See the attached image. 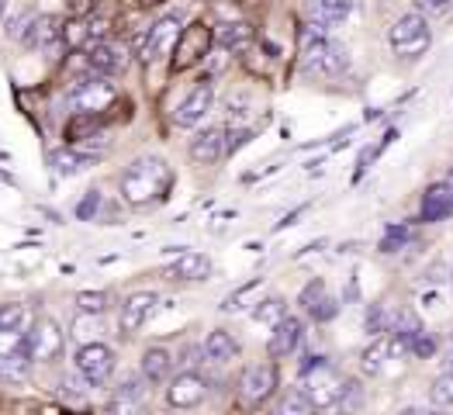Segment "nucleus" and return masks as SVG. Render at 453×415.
I'll return each mask as SVG.
<instances>
[{
	"label": "nucleus",
	"instance_id": "1",
	"mask_svg": "<svg viewBox=\"0 0 453 415\" xmlns=\"http://www.w3.org/2000/svg\"><path fill=\"white\" fill-rule=\"evenodd\" d=\"M125 204L132 208H152L159 201H166V194L173 188V170L163 156H139L128 163V170L118 181Z\"/></svg>",
	"mask_w": 453,
	"mask_h": 415
},
{
	"label": "nucleus",
	"instance_id": "2",
	"mask_svg": "<svg viewBox=\"0 0 453 415\" xmlns=\"http://www.w3.org/2000/svg\"><path fill=\"white\" fill-rule=\"evenodd\" d=\"M298 56H302V73L319 76V80H333V76L346 73V66H349L346 49L326 35V28L315 21H308L298 35Z\"/></svg>",
	"mask_w": 453,
	"mask_h": 415
},
{
	"label": "nucleus",
	"instance_id": "3",
	"mask_svg": "<svg viewBox=\"0 0 453 415\" xmlns=\"http://www.w3.org/2000/svg\"><path fill=\"white\" fill-rule=\"evenodd\" d=\"M388 45L398 59H418L429 52L433 45V28H429V18L422 11H409L402 18L391 21L388 28Z\"/></svg>",
	"mask_w": 453,
	"mask_h": 415
},
{
	"label": "nucleus",
	"instance_id": "4",
	"mask_svg": "<svg viewBox=\"0 0 453 415\" xmlns=\"http://www.w3.org/2000/svg\"><path fill=\"white\" fill-rule=\"evenodd\" d=\"M346 388H349V380H342L340 371L333 364H326L322 357H311L304 364V391L315 402V409H340L346 402Z\"/></svg>",
	"mask_w": 453,
	"mask_h": 415
},
{
	"label": "nucleus",
	"instance_id": "5",
	"mask_svg": "<svg viewBox=\"0 0 453 415\" xmlns=\"http://www.w3.org/2000/svg\"><path fill=\"white\" fill-rule=\"evenodd\" d=\"M180 32H184V28H180V18H177V14H166V18L152 21L150 28L135 38V56L150 66V63H156L159 56H166V52H173V49H177Z\"/></svg>",
	"mask_w": 453,
	"mask_h": 415
},
{
	"label": "nucleus",
	"instance_id": "6",
	"mask_svg": "<svg viewBox=\"0 0 453 415\" xmlns=\"http://www.w3.org/2000/svg\"><path fill=\"white\" fill-rule=\"evenodd\" d=\"M211 42H215V32L204 25V21H194L188 25L180 38H177V49H173V59H170V70L173 73H184L190 66L204 63L211 56Z\"/></svg>",
	"mask_w": 453,
	"mask_h": 415
},
{
	"label": "nucleus",
	"instance_id": "7",
	"mask_svg": "<svg viewBox=\"0 0 453 415\" xmlns=\"http://www.w3.org/2000/svg\"><path fill=\"white\" fill-rule=\"evenodd\" d=\"M63 350H66V333H63V326H59L52 315H42L35 326L28 329V353H32V360L52 364V360L63 357Z\"/></svg>",
	"mask_w": 453,
	"mask_h": 415
},
{
	"label": "nucleus",
	"instance_id": "8",
	"mask_svg": "<svg viewBox=\"0 0 453 415\" xmlns=\"http://www.w3.org/2000/svg\"><path fill=\"white\" fill-rule=\"evenodd\" d=\"M76 374L87 380V384H108L114 374V350L104 342H83L73 357Z\"/></svg>",
	"mask_w": 453,
	"mask_h": 415
},
{
	"label": "nucleus",
	"instance_id": "9",
	"mask_svg": "<svg viewBox=\"0 0 453 415\" xmlns=\"http://www.w3.org/2000/svg\"><path fill=\"white\" fill-rule=\"evenodd\" d=\"M277 391V364H253L239 378V398L250 409H260Z\"/></svg>",
	"mask_w": 453,
	"mask_h": 415
},
{
	"label": "nucleus",
	"instance_id": "10",
	"mask_svg": "<svg viewBox=\"0 0 453 415\" xmlns=\"http://www.w3.org/2000/svg\"><path fill=\"white\" fill-rule=\"evenodd\" d=\"M87 59H90L94 73L121 76L128 70V63H132V49H128L125 42H118V38H97V42L90 45Z\"/></svg>",
	"mask_w": 453,
	"mask_h": 415
},
{
	"label": "nucleus",
	"instance_id": "11",
	"mask_svg": "<svg viewBox=\"0 0 453 415\" xmlns=\"http://www.w3.org/2000/svg\"><path fill=\"white\" fill-rule=\"evenodd\" d=\"M211 104H215V83H211V80H197V83L190 87L188 97L177 104L173 125H177V128H194V125H201L204 114L211 111Z\"/></svg>",
	"mask_w": 453,
	"mask_h": 415
},
{
	"label": "nucleus",
	"instance_id": "12",
	"mask_svg": "<svg viewBox=\"0 0 453 415\" xmlns=\"http://www.w3.org/2000/svg\"><path fill=\"white\" fill-rule=\"evenodd\" d=\"M204 398H208V380L201 378L194 367L170 378V388H166V405L170 409H197Z\"/></svg>",
	"mask_w": 453,
	"mask_h": 415
},
{
	"label": "nucleus",
	"instance_id": "13",
	"mask_svg": "<svg viewBox=\"0 0 453 415\" xmlns=\"http://www.w3.org/2000/svg\"><path fill=\"white\" fill-rule=\"evenodd\" d=\"M156 308H159V295H156V291H135V295H128V298L121 302V311H118V329H121V336L139 333L152 319Z\"/></svg>",
	"mask_w": 453,
	"mask_h": 415
},
{
	"label": "nucleus",
	"instance_id": "14",
	"mask_svg": "<svg viewBox=\"0 0 453 415\" xmlns=\"http://www.w3.org/2000/svg\"><path fill=\"white\" fill-rule=\"evenodd\" d=\"M226 152H228V132L222 125H208V128H201V132L190 139V159L201 163V166L219 163Z\"/></svg>",
	"mask_w": 453,
	"mask_h": 415
},
{
	"label": "nucleus",
	"instance_id": "15",
	"mask_svg": "<svg viewBox=\"0 0 453 415\" xmlns=\"http://www.w3.org/2000/svg\"><path fill=\"white\" fill-rule=\"evenodd\" d=\"M302 336H304L302 319L284 315V319L273 326V336H270V342H266V350H270L273 360H284V357H291V353L302 346Z\"/></svg>",
	"mask_w": 453,
	"mask_h": 415
},
{
	"label": "nucleus",
	"instance_id": "16",
	"mask_svg": "<svg viewBox=\"0 0 453 415\" xmlns=\"http://www.w3.org/2000/svg\"><path fill=\"white\" fill-rule=\"evenodd\" d=\"M104 125H108V114L73 111V118H70V121H66V128H63V139H66V146L90 142V139H97V135L104 132Z\"/></svg>",
	"mask_w": 453,
	"mask_h": 415
},
{
	"label": "nucleus",
	"instance_id": "17",
	"mask_svg": "<svg viewBox=\"0 0 453 415\" xmlns=\"http://www.w3.org/2000/svg\"><path fill=\"white\" fill-rule=\"evenodd\" d=\"M298 302H302V308L315 319V322H329V319H336V311H340V302L326 295V284H322V281L304 284V291Z\"/></svg>",
	"mask_w": 453,
	"mask_h": 415
},
{
	"label": "nucleus",
	"instance_id": "18",
	"mask_svg": "<svg viewBox=\"0 0 453 415\" xmlns=\"http://www.w3.org/2000/svg\"><path fill=\"white\" fill-rule=\"evenodd\" d=\"M166 277L170 281H184V284H190V281H208L211 277V260L204 253L188 250V253L177 257V264L166 270Z\"/></svg>",
	"mask_w": 453,
	"mask_h": 415
},
{
	"label": "nucleus",
	"instance_id": "19",
	"mask_svg": "<svg viewBox=\"0 0 453 415\" xmlns=\"http://www.w3.org/2000/svg\"><path fill=\"white\" fill-rule=\"evenodd\" d=\"M215 42L226 49V52H246L253 42H257V32L250 21H222L215 28Z\"/></svg>",
	"mask_w": 453,
	"mask_h": 415
},
{
	"label": "nucleus",
	"instance_id": "20",
	"mask_svg": "<svg viewBox=\"0 0 453 415\" xmlns=\"http://www.w3.org/2000/svg\"><path fill=\"white\" fill-rule=\"evenodd\" d=\"M94 159H97L94 152H80L76 146L49 152V166H52V173H59V177H76V173H83Z\"/></svg>",
	"mask_w": 453,
	"mask_h": 415
},
{
	"label": "nucleus",
	"instance_id": "21",
	"mask_svg": "<svg viewBox=\"0 0 453 415\" xmlns=\"http://www.w3.org/2000/svg\"><path fill=\"white\" fill-rule=\"evenodd\" d=\"M349 11H353V0H308V14L322 28L342 25L349 18Z\"/></svg>",
	"mask_w": 453,
	"mask_h": 415
},
{
	"label": "nucleus",
	"instance_id": "22",
	"mask_svg": "<svg viewBox=\"0 0 453 415\" xmlns=\"http://www.w3.org/2000/svg\"><path fill=\"white\" fill-rule=\"evenodd\" d=\"M450 211H453V181L426 190V197H422V222H440Z\"/></svg>",
	"mask_w": 453,
	"mask_h": 415
},
{
	"label": "nucleus",
	"instance_id": "23",
	"mask_svg": "<svg viewBox=\"0 0 453 415\" xmlns=\"http://www.w3.org/2000/svg\"><path fill=\"white\" fill-rule=\"evenodd\" d=\"M52 42H63V18L56 14H38L25 35L28 49H42V45H52Z\"/></svg>",
	"mask_w": 453,
	"mask_h": 415
},
{
	"label": "nucleus",
	"instance_id": "24",
	"mask_svg": "<svg viewBox=\"0 0 453 415\" xmlns=\"http://www.w3.org/2000/svg\"><path fill=\"white\" fill-rule=\"evenodd\" d=\"M142 374L150 378V384H166L173 374V357L166 346H150L142 353Z\"/></svg>",
	"mask_w": 453,
	"mask_h": 415
},
{
	"label": "nucleus",
	"instance_id": "25",
	"mask_svg": "<svg viewBox=\"0 0 453 415\" xmlns=\"http://www.w3.org/2000/svg\"><path fill=\"white\" fill-rule=\"evenodd\" d=\"M204 357H208L211 364H228V360L239 357V342H235V336L226 333V329H211L208 340H204Z\"/></svg>",
	"mask_w": 453,
	"mask_h": 415
},
{
	"label": "nucleus",
	"instance_id": "26",
	"mask_svg": "<svg viewBox=\"0 0 453 415\" xmlns=\"http://www.w3.org/2000/svg\"><path fill=\"white\" fill-rule=\"evenodd\" d=\"M398 342H395V336L388 340V336H380V340H374L367 350H364V357H360V367H364V374H371V378H378L380 371H384V364H388V357H391V350H395Z\"/></svg>",
	"mask_w": 453,
	"mask_h": 415
},
{
	"label": "nucleus",
	"instance_id": "27",
	"mask_svg": "<svg viewBox=\"0 0 453 415\" xmlns=\"http://www.w3.org/2000/svg\"><path fill=\"white\" fill-rule=\"evenodd\" d=\"M11 360H32L28 333L21 329H0V364H11Z\"/></svg>",
	"mask_w": 453,
	"mask_h": 415
},
{
	"label": "nucleus",
	"instance_id": "28",
	"mask_svg": "<svg viewBox=\"0 0 453 415\" xmlns=\"http://www.w3.org/2000/svg\"><path fill=\"white\" fill-rule=\"evenodd\" d=\"M90 18H73V21H66L63 25V45L76 52V49H83L87 42H90Z\"/></svg>",
	"mask_w": 453,
	"mask_h": 415
},
{
	"label": "nucleus",
	"instance_id": "29",
	"mask_svg": "<svg viewBox=\"0 0 453 415\" xmlns=\"http://www.w3.org/2000/svg\"><path fill=\"white\" fill-rule=\"evenodd\" d=\"M76 308H80V315H104L111 308V295L108 291H80Z\"/></svg>",
	"mask_w": 453,
	"mask_h": 415
},
{
	"label": "nucleus",
	"instance_id": "30",
	"mask_svg": "<svg viewBox=\"0 0 453 415\" xmlns=\"http://www.w3.org/2000/svg\"><path fill=\"white\" fill-rule=\"evenodd\" d=\"M280 412L284 415H304V412H315V402L308 398L304 388H291L284 398H280Z\"/></svg>",
	"mask_w": 453,
	"mask_h": 415
},
{
	"label": "nucleus",
	"instance_id": "31",
	"mask_svg": "<svg viewBox=\"0 0 453 415\" xmlns=\"http://www.w3.org/2000/svg\"><path fill=\"white\" fill-rule=\"evenodd\" d=\"M284 315H288L284 298H266V302H260L257 308H253V319H257V322H264V326H277Z\"/></svg>",
	"mask_w": 453,
	"mask_h": 415
},
{
	"label": "nucleus",
	"instance_id": "32",
	"mask_svg": "<svg viewBox=\"0 0 453 415\" xmlns=\"http://www.w3.org/2000/svg\"><path fill=\"white\" fill-rule=\"evenodd\" d=\"M429 402L440 405V409H453V371H447L443 378L433 380V388H429Z\"/></svg>",
	"mask_w": 453,
	"mask_h": 415
},
{
	"label": "nucleus",
	"instance_id": "33",
	"mask_svg": "<svg viewBox=\"0 0 453 415\" xmlns=\"http://www.w3.org/2000/svg\"><path fill=\"white\" fill-rule=\"evenodd\" d=\"M260 284H264V277H253V281H246L242 288H235L226 302H222V311H239L242 304L253 298V291H260Z\"/></svg>",
	"mask_w": 453,
	"mask_h": 415
},
{
	"label": "nucleus",
	"instance_id": "34",
	"mask_svg": "<svg viewBox=\"0 0 453 415\" xmlns=\"http://www.w3.org/2000/svg\"><path fill=\"white\" fill-rule=\"evenodd\" d=\"M25 304L18 302H7L0 304V329H25Z\"/></svg>",
	"mask_w": 453,
	"mask_h": 415
},
{
	"label": "nucleus",
	"instance_id": "35",
	"mask_svg": "<svg viewBox=\"0 0 453 415\" xmlns=\"http://www.w3.org/2000/svg\"><path fill=\"white\" fill-rule=\"evenodd\" d=\"M97 208H101V190H87V197L76 204V219L80 222H90L97 215Z\"/></svg>",
	"mask_w": 453,
	"mask_h": 415
},
{
	"label": "nucleus",
	"instance_id": "36",
	"mask_svg": "<svg viewBox=\"0 0 453 415\" xmlns=\"http://www.w3.org/2000/svg\"><path fill=\"white\" fill-rule=\"evenodd\" d=\"M416 11H422L426 18H443L453 11V0H416Z\"/></svg>",
	"mask_w": 453,
	"mask_h": 415
},
{
	"label": "nucleus",
	"instance_id": "37",
	"mask_svg": "<svg viewBox=\"0 0 453 415\" xmlns=\"http://www.w3.org/2000/svg\"><path fill=\"white\" fill-rule=\"evenodd\" d=\"M32 14H18V18H11L7 21V38H14V42H25V35H28V28H32Z\"/></svg>",
	"mask_w": 453,
	"mask_h": 415
},
{
	"label": "nucleus",
	"instance_id": "38",
	"mask_svg": "<svg viewBox=\"0 0 453 415\" xmlns=\"http://www.w3.org/2000/svg\"><path fill=\"white\" fill-rule=\"evenodd\" d=\"M66 7H70V14L73 18H90V14H97V0H66Z\"/></svg>",
	"mask_w": 453,
	"mask_h": 415
},
{
	"label": "nucleus",
	"instance_id": "39",
	"mask_svg": "<svg viewBox=\"0 0 453 415\" xmlns=\"http://www.w3.org/2000/svg\"><path fill=\"white\" fill-rule=\"evenodd\" d=\"M201 357H204V346H188V350H184V364H188V367H197Z\"/></svg>",
	"mask_w": 453,
	"mask_h": 415
},
{
	"label": "nucleus",
	"instance_id": "40",
	"mask_svg": "<svg viewBox=\"0 0 453 415\" xmlns=\"http://www.w3.org/2000/svg\"><path fill=\"white\" fill-rule=\"evenodd\" d=\"M128 7H142V11H150V7H159V4H166V0H125Z\"/></svg>",
	"mask_w": 453,
	"mask_h": 415
},
{
	"label": "nucleus",
	"instance_id": "41",
	"mask_svg": "<svg viewBox=\"0 0 453 415\" xmlns=\"http://www.w3.org/2000/svg\"><path fill=\"white\" fill-rule=\"evenodd\" d=\"M4 18H7V0H0V25H4Z\"/></svg>",
	"mask_w": 453,
	"mask_h": 415
},
{
	"label": "nucleus",
	"instance_id": "42",
	"mask_svg": "<svg viewBox=\"0 0 453 415\" xmlns=\"http://www.w3.org/2000/svg\"><path fill=\"white\" fill-rule=\"evenodd\" d=\"M450 277H453V273H450Z\"/></svg>",
	"mask_w": 453,
	"mask_h": 415
}]
</instances>
